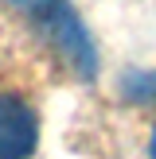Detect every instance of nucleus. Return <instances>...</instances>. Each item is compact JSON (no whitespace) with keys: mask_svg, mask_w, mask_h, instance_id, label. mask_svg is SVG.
<instances>
[{"mask_svg":"<svg viewBox=\"0 0 156 159\" xmlns=\"http://www.w3.org/2000/svg\"><path fill=\"white\" fill-rule=\"evenodd\" d=\"M35 16L47 23L55 47L74 62L78 74H82V78H94V74H98V51H94V43H90V35H86L82 20L74 16V8H70L66 0H47Z\"/></svg>","mask_w":156,"mask_h":159,"instance_id":"obj_1","label":"nucleus"},{"mask_svg":"<svg viewBox=\"0 0 156 159\" xmlns=\"http://www.w3.org/2000/svg\"><path fill=\"white\" fill-rule=\"evenodd\" d=\"M39 144V120L27 101L0 93V159H27Z\"/></svg>","mask_w":156,"mask_h":159,"instance_id":"obj_2","label":"nucleus"},{"mask_svg":"<svg viewBox=\"0 0 156 159\" xmlns=\"http://www.w3.org/2000/svg\"><path fill=\"white\" fill-rule=\"evenodd\" d=\"M121 93L129 101H156V70H129L121 78Z\"/></svg>","mask_w":156,"mask_h":159,"instance_id":"obj_3","label":"nucleus"},{"mask_svg":"<svg viewBox=\"0 0 156 159\" xmlns=\"http://www.w3.org/2000/svg\"><path fill=\"white\" fill-rule=\"evenodd\" d=\"M12 4H20V8H27V12H39V8H43L47 0H12Z\"/></svg>","mask_w":156,"mask_h":159,"instance_id":"obj_4","label":"nucleus"},{"mask_svg":"<svg viewBox=\"0 0 156 159\" xmlns=\"http://www.w3.org/2000/svg\"><path fill=\"white\" fill-rule=\"evenodd\" d=\"M148 159H156V128H152V140H148Z\"/></svg>","mask_w":156,"mask_h":159,"instance_id":"obj_5","label":"nucleus"}]
</instances>
